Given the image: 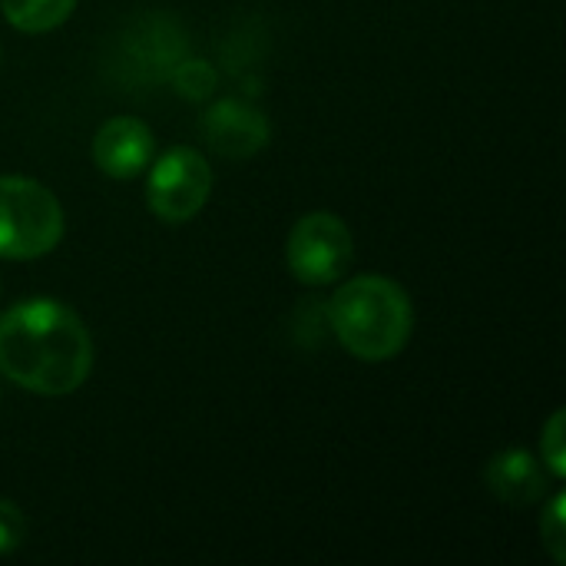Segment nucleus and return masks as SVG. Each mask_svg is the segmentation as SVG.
<instances>
[{
    "instance_id": "1",
    "label": "nucleus",
    "mask_w": 566,
    "mask_h": 566,
    "mask_svg": "<svg viewBox=\"0 0 566 566\" xmlns=\"http://www.w3.org/2000/svg\"><path fill=\"white\" fill-rule=\"evenodd\" d=\"M93 371L83 318L56 298H23L0 315V375L23 391L63 398Z\"/></svg>"
},
{
    "instance_id": "2",
    "label": "nucleus",
    "mask_w": 566,
    "mask_h": 566,
    "mask_svg": "<svg viewBox=\"0 0 566 566\" xmlns=\"http://www.w3.org/2000/svg\"><path fill=\"white\" fill-rule=\"evenodd\" d=\"M328 318L348 355L358 361H391L411 342L415 305L395 279L355 275L332 295Z\"/></svg>"
},
{
    "instance_id": "3",
    "label": "nucleus",
    "mask_w": 566,
    "mask_h": 566,
    "mask_svg": "<svg viewBox=\"0 0 566 566\" xmlns=\"http://www.w3.org/2000/svg\"><path fill=\"white\" fill-rule=\"evenodd\" d=\"M63 229V206L46 186L27 176H0V259H40L60 245Z\"/></svg>"
},
{
    "instance_id": "4",
    "label": "nucleus",
    "mask_w": 566,
    "mask_h": 566,
    "mask_svg": "<svg viewBox=\"0 0 566 566\" xmlns=\"http://www.w3.org/2000/svg\"><path fill=\"white\" fill-rule=\"evenodd\" d=\"M285 259L302 285H332L352 269L355 235L335 212H308L292 226Z\"/></svg>"
},
{
    "instance_id": "5",
    "label": "nucleus",
    "mask_w": 566,
    "mask_h": 566,
    "mask_svg": "<svg viewBox=\"0 0 566 566\" xmlns=\"http://www.w3.org/2000/svg\"><path fill=\"white\" fill-rule=\"evenodd\" d=\"M212 192L209 159L192 146H176L156 159L146 179V202L163 222H189Z\"/></svg>"
},
{
    "instance_id": "6",
    "label": "nucleus",
    "mask_w": 566,
    "mask_h": 566,
    "mask_svg": "<svg viewBox=\"0 0 566 566\" xmlns=\"http://www.w3.org/2000/svg\"><path fill=\"white\" fill-rule=\"evenodd\" d=\"M153 129L136 116H113L93 136V163L109 179H136L153 159Z\"/></svg>"
},
{
    "instance_id": "7",
    "label": "nucleus",
    "mask_w": 566,
    "mask_h": 566,
    "mask_svg": "<svg viewBox=\"0 0 566 566\" xmlns=\"http://www.w3.org/2000/svg\"><path fill=\"white\" fill-rule=\"evenodd\" d=\"M484 484L488 491L511 504V507H531L537 504L547 488H551V471L544 468V461H537L531 451L524 448H511V451H501L488 471H484Z\"/></svg>"
},
{
    "instance_id": "8",
    "label": "nucleus",
    "mask_w": 566,
    "mask_h": 566,
    "mask_svg": "<svg viewBox=\"0 0 566 566\" xmlns=\"http://www.w3.org/2000/svg\"><path fill=\"white\" fill-rule=\"evenodd\" d=\"M202 129H206V139L212 143V149H219L226 156H252L269 139V119L242 99L216 103L209 109Z\"/></svg>"
},
{
    "instance_id": "9",
    "label": "nucleus",
    "mask_w": 566,
    "mask_h": 566,
    "mask_svg": "<svg viewBox=\"0 0 566 566\" xmlns=\"http://www.w3.org/2000/svg\"><path fill=\"white\" fill-rule=\"evenodd\" d=\"M76 0H0L7 23L20 33H46L70 20Z\"/></svg>"
},
{
    "instance_id": "10",
    "label": "nucleus",
    "mask_w": 566,
    "mask_h": 566,
    "mask_svg": "<svg viewBox=\"0 0 566 566\" xmlns=\"http://www.w3.org/2000/svg\"><path fill=\"white\" fill-rule=\"evenodd\" d=\"M564 411H554L551 421L544 424V434H541V461L544 468L551 471L554 481H564L566 478V434H564Z\"/></svg>"
},
{
    "instance_id": "11",
    "label": "nucleus",
    "mask_w": 566,
    "mask_h": 566,
    "mask_svg": "<svg viewBox=\"0 0 566 566\" xmlns=\"http://www.w3.org/2000/svg\"><path fill=\"white\" fill-rule=\"evenodd\" d=\"M564 494H554L551 507L541 514V541L547 547V554L554 557V564H566V527H564Z\"/></svg>"
},
{
    "instance_id": "12",
    "label": "nucleus",
    "mask_w": 566,
    "mask_h": 566,
    "mask_svg": "<svg viewBox=\"0 0 566 566\" xmlns=\"http://www.w3.org/2000/svg\"><path fill=\"white\" fill-rule=\"evenodd\" d=\"M172 80H176L179 93L189 96V99H202V96H209L212 86H216V73H212V66H209L206 60H189V63H182V66L176 70Z\"/></svg>"
},
{
    "instance_id": "13",
    "label": "nucleus",
    "mask_w": 566,
    "mask_h": 566,
    "mask_svg": "<svg viewBox=\"0 0 566 566\" xmlns=\"http://www.w3.org/2000/svg\"><path fill=\"white\" fill-rule=\"evenodd\" d=\"M23 537H27V521H23L20 507L0 497V557L13 554L23 544Z\"/></svg>"
},
{
    "instance_id": "14",
    "label": "nucleus",
    "mask_w": 566,
    "mask_h": 566,
    "mask_svg": "<svg viewBox=\"0 0 566 566\" xmlns=\"http://www.w3.org/2000/svg\"><path fill=\"white\" fill-rule=\"evenodd\" d=\"M0 63H3V46H0Z\"/></svg>"
}]
</instances>
